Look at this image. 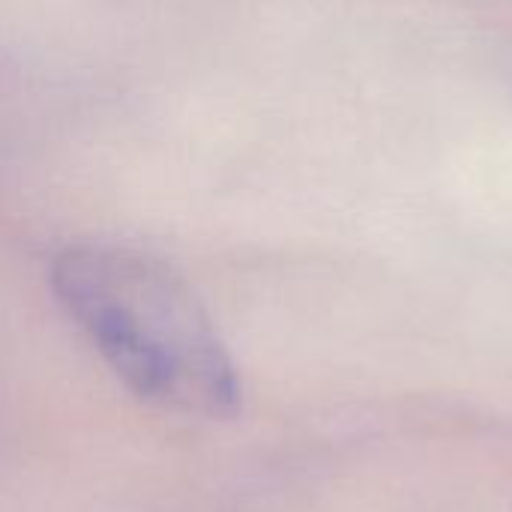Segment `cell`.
I'll return each mask as SVG.
<instances>
[{"instance_id": "1", "label": "cell", "mask_w": 512, "mask_h": 512, "mask_svg": "<svg viewBox=\"0 0 512 512\" xmlns=\"http://www.w3.org/2000/svg\"><path fill=\"white\" fill-rule=\"evenodd\" d=\"M51 291L138 399L183 417L237 414V366L168 264L126 246L75 243L54 255Z\"/></svg>"}]
</instances>
